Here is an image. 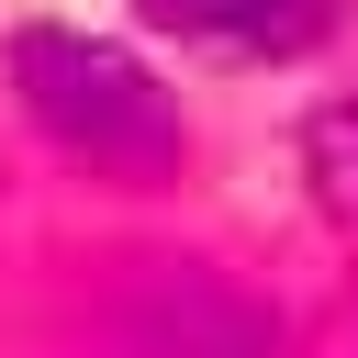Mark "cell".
Wrapping results in <instances>:
<instances>
[{
	"label": "cell",
	"mask_w": 358,
	"mask_h": 358,
	"mask_svg": "<svg viewBox=\"0 0 358 358\" xmlns=\"http://www.w3.org/2000/svg\"><path fill=\"white\" fill-rule=\"evenodd\" d=\"M11 101L101 179H168L179 145H190L157 67L123 56L112 34H78V22H22L11 34Z\"/></svg>",
	"instance_id": "obj_1"
},
{
	"label": "cell",
	"mask_w": 358,
	"mask_h": 358,
	"mask_svg": "<svg viewBox=\"0 0 358 358\" xmlns=\"http://www.w3.org/2000/svg\"><path fill=\"white\" fill-rule=\"evenodd\" d=\"M145 22L213 56H313L336 34V0H145Z\"/></svg>",
	"instance_id": "obj_3"
},
{
	"label": "cell",
	"mask_w": 358,
	"mask_h": 358,
	"mask_svg": "<svg viewBox=\"0 0 358 358\" xmlns=\"http://www.w3.org/2000/svg\"><path fill=\"white\" fill-rule=\"evenodd\" d=\"M112 347L123 358H280V324L201 257H145V280H123L112 302Z\"/></svg>",
	"instance_id": "obj_2"
},
{
	"label": "cell",
	"mask_w": 358,
	"mask_h": 358,
	"mask_svg": "<svg viewBox=\"0 0 358 358\" xmlns=\"http://www.w3.org/2000/svg\"><path fill=\"white\" fill-rule=\"evenodd\" d=\"M313 179L358 213V101H336V112H313Z\"/></svg>",
	"instance_id": "obj_4"
}]
</instances>
